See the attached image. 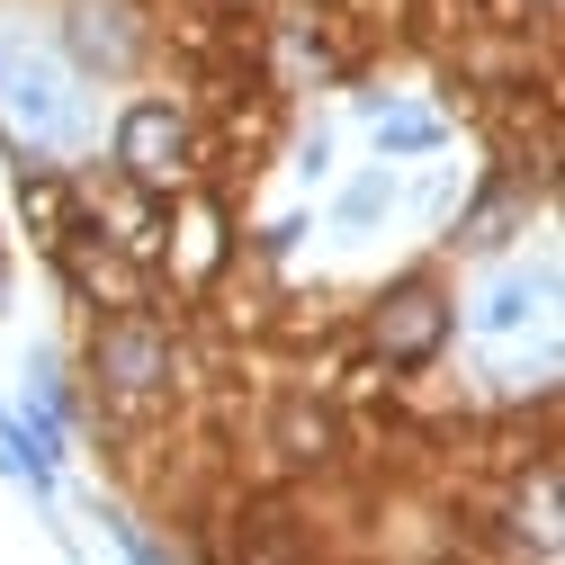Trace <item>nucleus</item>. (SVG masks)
Returning <instances> with one entry per match:
<instances>
[{
    "label": "nucleus",
    "mask_w": 565,
    "mask_h": 565,
    "mask_svg": "<svg viewBox=\"0 0 565 565\" xmlns=\"http://www.w3.org/2000/svg\"><path fill=\"white\" fill-rule=\"evenodd\" d=\"M0 315H10V234H0Z\"/></svg>",
    "instance_id": "nucleus-6"
},
{
    "label": "nucleus",
    "mask_w": 565,
    "mask_h": 565,
    "mask_svg": "<svg viewBox=\"0 0 565 565\" xmlns=\"http://www.w3.org/2000/svg\"><path fill=\"white\" fill-rule=\"evenodd\" d=\"M440 145H449V117H431V108H386V117H377V153H386V162L440 153Z\"/></svg>",
    "instance_id": "nucleus-5"
},
{
    "label": "nucleus",
    "mask_w": 565,
    "mask_h": 565,
    "mask_svg": "<svg viewBox=\"0 0 565 565\" xmlns=\"http://www.w3.org/2000/svg\"><path fill=\"white\" fill-rule=\"evenodd\" d=\"M90 386L108 404H162L171 395V332L153 315H117L90 341Z\"/></svg>",
    "instance_id": "nucleus-2"
},
{
    "label": "nucleus",
    "mask_w": 565,
    "mask_h": 565,
    "mask_svg": "<svg viewBox=\"0 0 565 565\" xmlns=\"http://www.w3.org/2000/svg\"><path fill=\"white\" fill-rule=\"evenodd\" d=\"M117 162H126V180L171 198V180H189V117L171 99H135L117 117Z\"/></svg>",
    "instance_id": "nucleus-4"
},
{
    "label": "nucleus",
    "mask_w": 565,
    "mask_h": 565,
    "mask_svg": "<svg viewBox=\"0 0 565 565\" xmlns=\"http://www.w3.org/2000/svg\"><path fill=\"white\" fill-rule=\"evenodd\" d=\"M458 332V306L431 288V278H395V288L377 297V350H386V369H431L440 350Z\"/></svg>",
    "instance_id": "nucleus-3"
},
{
    "label": "nucleus",
    "mask_w": 565,
    "mask_h": 565,
    "mask_svg": "<svg viewBox=\"0 0 565 565\" xmlns=\"http://www.w3.org/2000/svg\"><path fill=\"white\" fill-rule=\"evenodd\" d=\"M153 45V19L135 10V0H63V19H54V54L73 63V73L90 82H126L135 63H145Z\"/></svg>",
    "instance_id": "nucleus-1"
}]
</instances>
